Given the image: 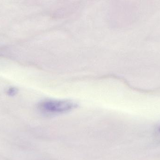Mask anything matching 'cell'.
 <instances>
[{
	"label": "cell",
	"mask_w": 160,
	"mask_h": 160,
	"mask_svg": "<svg viewBox=\"0 0 160 160\" xmlns=\"http://www.w3.org/2000/svg\"><path fill=\"white\" fill-rule=\"evenodd\" d=\"M73 102L65 100L47 99L38 104V109L41 113L48 115H55L68 112L77 107Z\"/></svg>",
	"instance_id": "cell-1"
},
{
	"label": "cell",
	"mask_w": 160,
	"mask_h": 160,
	"mask_svg": "<svg viewBox=\"0 0 160 160\" xmlns=\"http://www.w3.org/2000/svg\"><path fill=\"white\" fill-rule=\"evenodd\" d=\"M18 88L15 87H10L7 89L6 93L8 95L10 96H14L18 93Z\"/></svg>",
	"instance_id": "cell-2"
},
{
	"label": "cell",
	"mask_w": 160,
	"mask_h": 160,
	"mask_svg": "<svg viewBox=\"0 0 160 160\" xmlns=\"http://www.w3.org/2000/svg\"><path fill=\"white\" fill-rule=\"evenodd\" d=\"M159 131L160 132V127L159 128Z\"/></svg>",
	"instance_id": "cell-3"
}]
</instances>
